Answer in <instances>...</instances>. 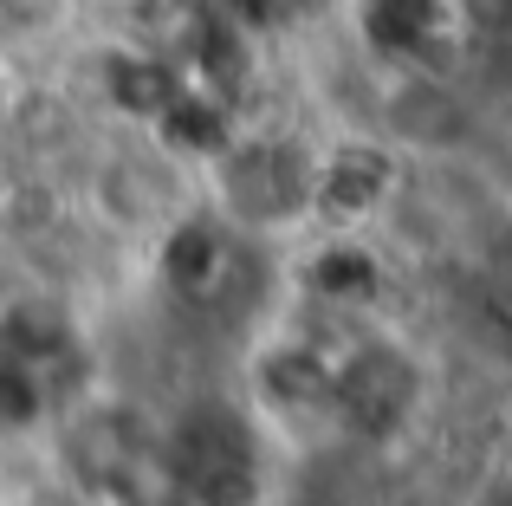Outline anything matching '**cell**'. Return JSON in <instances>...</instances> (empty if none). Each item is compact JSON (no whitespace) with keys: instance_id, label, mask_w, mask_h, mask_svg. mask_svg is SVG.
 Listing matches in <instances>:
<instances>
[{"instance_id":"1","label":"cell","mask_w":512,"mask_h":506,"mask_svg":"<svg viewBox=\"0 0 512 506\" xmlns=\"http://www.w3.org/2000/svg\"><path fill=\"white\" fill-rule=\"evenodd\" d=\"M72 0H0V65L26 59V52H46L52 39L72 26Z\"/></svg>"}]
</instances>
